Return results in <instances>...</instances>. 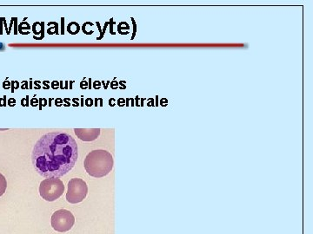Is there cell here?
<instances>
[{
    "mask_svg": "<svg viewBox=\"0 0 313 234\" xmlns=\"http://www.w3.org/2000/svg\"><path fill=\"white\" fill-rule=\"evenodd\" d=\"M79 158L78 144L72 135L57 131L47 133L37 141L31 161L43 177L60 178L74 168Z\"/></svg>",
    "mask_w": 313,
    "mask_h": 234,
    "instance_id": "obj_1",
    "label": "cell"
},
{
    "mask_svg": "<svg viewBox=\"0 0 313 234\" xmlns=\"http://www.w3.org/2000/svg\"><path fill=\"white\" fill-rule=\"evenodd\" d=\"M113 164L112 153L103 149L91 151L85 157L84 162L87 174L95 178L107 176L113 170Z\"/></svg>",
    "mask_w": 313,
    "mask_h": 234,
    "instance_id": "obj_2",
    "label": "cell"
},
{
    "mask_svg": "<svg viewBox=\"0 0 313 234\" xmlns=\"http://www.w3.org/2000/svg\"><path fill=\"white\" fill-rule=\"evenodd\" d=\"M64 192V183L58 178L46 179L40 183V196L49 202L55 201L60 198Z\"/></svg>",
    "mask_w": 313,
    "mask_h": 234,
    "instance_id": "obj_3",
    "label": "cell"
},
{
    "mask_svg": "<svg viewBox=\"0 0 313 234\" xmlns=\"http://www.w3.org/2000/svg\"><path fill=\"white\" fill-rule=\"evenodd\" d=\"M88 193V186L85 180L79 178H73L68 183L66 200L71 204L82 202Z\"/></svg>",
    "mask_w": 313,
    "mask_h": 234,
    "instance_id": "obj_4",
    "label": "cell"
},
{
    "mask_svg": "<svg viewBox=\"0 0 313 234\" xmlns=\"http://www.w3.org/2000/svg\"><path fill=\"white\" fill-rule=\"evenodd\" d=\"M75 223V217L65 209L56 211L52 216V226L59 232L70 231Z\"/></svg>",
    "mask_w": 313,
    "mask_h": 234,
    "instance_id": "obj_5",
    "label": "cell"
},
{
    "mask_svg": "<svg viewBox=\"0 0 313 234\" xmlns=\"http://www.w3.org/2000/svg\"><path fill=\"white\" fill-rule=\"evenodd\" d=\"M74 133L81 141H92L98 138L100 135V129H74Z\"/></svg>",
    "mask_w": 313,
    "mask_h": 234,
    "instance_id": "obj_6",
    "label": "cell"
},
{
    "mask_svg": "<svg viewBox=\"0 0 313 234\" xmlns=\"http://www.w3.org/2000/svg\"><path fill=\"white\" fill-rule=\"evenodd\" d=\"M67 30L73 35L79 33V30H80V27H79V24L76 22H72L71 24H68L67 26Z\"/></svg>",
    "mask_w": 313,
    "mask_h": 234,
    "instance_id": "obj_7",
    "label": "cell"
},
{
    "mask_svg": "<svg viewBox=\"0 0 313 234\" xmlns=\"http://www.w3.org/2000/svg\"><path fill=\"white\" fill-rule=\"evenodd\" d=\"M6 187H7V181L3 174H0V197L3 196L6 192Z\"/></svg>",
    "mask_w": 313,
    "mask_h": 234,
    "instance_id": "obj_8",
    "label": "cell"
},
{
    "mask_svg": "<svg viewBox=\"0 0 313 234\" xmlns=\"http://www.w3.org/2000/svg\"><path fill=\"white\" fill-rule=\"evenodd\" d=\"M40 102H41V105H40V109H42V107L47 105V100L46 98H40Z\"/></svg>",
    "mask_w": 313,
    "mask_h": 234,
    "instance_id": "obj_9",
    "label": "cell"
},
{
    "mask_svg": "<svg viewBox=\"0 0 313 234\" xmlns=\"http://www.w3.org/2000/svg\"><path fill=\"white\" fill-rule=\"evenodd\" d=\"M8 105H9L10 107H13V106H15L16 100L14 99V98H10V99L8 100Z\"/></svg>",
    "mask_w": 313,
    "mask_h": 234,
    "instance_id": "obj_10",
    "label": "cell"
},
{
    "mask_svg": "<svg viewBox=\"0 0 313 234\" xmlns=\"http://www.w3.org/2000/svg\"><path fill=\"white\" fill-rule=\"evenodd\" d=\"M39 104V100L37 99L36 97H34L33 99L31 100V106L36 107Z\"/></svg>",
    "mask_w": 313,
    "mask_h": 234,
    "instance_id": "obj_11",
    "label": "cell"
},
{
    "mask_svg": "<svg viewBox=\"0 0 313 234\" xmlns=\"http://www.w3.org/2000/svg\"><path fill=\"white\" fill-rule=\"evenodd\" d=\"M58 86H59V84H58V82H52V89H54V90H57L58 89Z\"/></svg>",
    "mask_w": 313,
    "mask_h": 234,
    "instance_id": "obj_12",
    "label": "cell"
},
{
    "mask_svg": "<svg viewBox=\"0 0 313 234\" xmlns=\"http://www.w3.org/2000/svg\"><path fill=\"white\" fill-rule=\"evenodd\" d=\"M10 86H11V84H10L9 82H4V84H3V87L4 89H6V90H7V89H9Z\"/></svg>",
    "mask_w": 313,
    "mask_h": 234,
    "instance_id": "obj_13",
    "label": "cell"
},
{
    "mask_svg": "<svg viewBox=\"0 0 313 234\" xmlns=\"http://www.w3.org/2000/svg\"><path fill=\"white\" fill-rule=\"evenodd\" d=\"M6 96H4L3 99H0V106H6Z\"/></svg>",
    "mask_w": 313,
    "mask_h": 234,
    "instance_id": "obj_14",
    "label": "cell"
},
{
    "mask_svg": "<svg viewBox=\"0 0 313 234\" xmlns=\"http://www.w3.org/2000/svg\"><path fill=\"white\" fill-rule=\"evenodd\" d=\"M56 102H57V106H60L62 104V102H63V100L58 98V99L55 100V103Z\"/></svg>",
    "mask_w": 313,
    "mask_h": 234,
    "instance_id": "obj_15",
    "label": "cell"
},
{
    "mask_svg": "<svg viewBox=\"0 0 313 234\" xmlns=\"http://www.w3.org/2000/svg\"><path fill=\"white\" fill-rule=\"evenodd\" d=\"M61 19H62V25H63V26H64V18H61ZM63 26H62V31H61V34H63V35H64V27H63Z\"/></svg>",
    "mask_w": 313,
    "mask_h": 234,
    "instance_id": "obj_16",
    "label": "cell"
},
{
    "mask_svg": "<svg viewBox=\"0 0 313 234\" xmlns=\"http://www.w3.org/2000/svg\"><path fill=\"white\" fill-rule=\"evenodd\" d=\"M94 88L95 89H99L100 88V84H97V82H95L94 83Z\"/></svg>",
    "mask_w": 313,
    "mask_h": 234,
    "instance_id": "obj_17",
    "label": "cell"
},
{
    "mask_svg": "<svg viewBox=\"0 0 313 234\" xmlns=\"http://www.w3.org/2000/svg\"><path fill=\"white\" fill-rule=\"evenodd\" d=\"M46 82L47 81L44 82V85H47V83H46ZM44 89H45V90H47V87H45Z\"/></svg>",
    "mask_w": 313,
    "mask_h": 234,
    "instance_id": "obj_18",
    "label": "cell"
}]
</instances>
